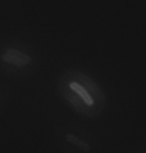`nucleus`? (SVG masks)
I'll return each mask as SVG.
<instances>
[{"label":"nucleus","mask_w":146,"mask_h":153,"mask_svg":"<svg viewBox=\"0 0 146 153\" xmlns=\"http://www.w3.org/2000/svg\"><path fill=\"white\" fill-rule=\"evenodd\" d=\"M58 91L79 115L96 118L102 114L106 99L99 85L89 75L79 70H69L60 76Z\"/></svg>","instance_id":"nucleus-1"},{"label":"nucleus","mask_w":146,"mask_h":153,"mask_svg":"<svg viewBox=\"0 0 146 153\" xmlns=\"http://www.w3.org/2000/svg\"><path fill=\"white\" fill-rule=\"evenodd\" d=\"M41 66V54L34 45L20 40L0 43V71L13 78H29Z\"/></svg>","instance_id":"nucleus-2"},{"label":"nucleus","mask_w":146,"mask_h":153,"mask_svg":"<svg viewBox=\"0 0 146 153\" xmlns=\"http://www.w3.org/2000/svg\"><path fill=\"white\" fill-rule=\"evenodd\" d=\"M57 145L64 153H100L102 143L92 131L76 123H65L57 129Z\"/></svg>","instance_id":"nucleus-3"},{"label":"nucleus","mask_w":146,"mask_h":153,"mask_svg":"<svg viewBox=\"0 0 146 153\" xmlns=\"http://www.w3.org/2000/svg\"><path fill=\"white\" fill-rule=\"evenodd\" d=\"M10 102V91L5 84L0 82V114L8 108Z\"/></svg>","instance_id":"nucleus-4"},{"label":"nucleus","mask_w":146,"mask_h":153,"mask_svg":"<svg viewBox=\"0 0 146 153\" xmlns=\"http://www.w3.org/2000/svg\"><path fill=\"white\" fill-rule=\"evenodd\" d=\"M132 153H146V146H140V147L136 148Z\"/></svg>","instance_id":"nucleus-5"}]
</instances>
